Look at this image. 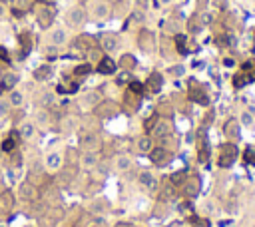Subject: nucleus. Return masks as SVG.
Returning <instances> with one entry per match:
<instances>
[{"mask_svg":"<svg viewBox=\"0 0 255 227\" xmlns=\"http://www.w3.org/2000/svg\"><path fill=\"white\" fill-rule=\"evenodd\" d=\"M199 187H201V183H199V179L197 177H189V179H183V193L187 195V197H195L197 193H199Z\"/></svg>","mask_w":255,"mask_h":227,"instance_id":"nucleus-9","label":"nucleus"},{"mask_svg":"<svg viewBox=\"0 0 255 227\" xmlns=\"http://www.w3.org/2000/svg\"><path fill=\"white\" fill-rule=\"evenodd\" d=\"M0 60L2 62H10V54H8V50L4 46H0Z\"/></svg>","mask_w":255,"mask_h":227,"instance_id":"nucleus-37","label":"nucleus"},{"mask_svg":"<svg viewBox=\"0 0 255 227\" xmlns=\"http://www.w3.org/2000/svg\"><path fill=\"white\" fill-rule=\"evenodd\" d=\"M60 167H62V155L58 151L48 153V157H46V169L48 171H58Z\"/></svg>","mask_w":255,"mask_h":227,"instance_id":"nucleus-15","label":"nucleus"},{"mask_svg":"<svg viewBox=\"0 0 255 227\" xmlns=\"http://www.w3.org/2000/svg\"><path fill=\"white\" fill-rule=\"evenodd\" d=\"M98 44H100V48H102L104 52H114V50H118V46H120L116 34H102Z\"/></svg>","mask_w":255,"mask_h":227,"instance_id":"nucleus-6","label":"nucleus"},{"mask_svg":"<svg viewBox=\"0 0 255 227\" xmlns=\"http://www.w3.org/2000/svg\"><path fill=\"white\" fill-rule=\"evenodd\" d=\"M0 187H2V175H0Z\"/></svg>","mask_w":255,"mask_h":227,"instance_id":"nucleus-45","label":"nucleus"},{"mask_svg":"<svg viewBox=\"0 0 255 227\" xmlns=\"http://www.w3.org/2000/svg\"><path fill=\"white\" fill-rule=\"evenodd\" d=\"M137 183H139L143 189H147V191L157 189V177H155L151 171H141V173L137 175Z\"/></svg>","mask_w":255,"mask_h":227,"instance_id":"nucleus-5","label":"nucleus"},{"mask_svg":"<svg viewBox=\"0 0 255 227\" xmlns=\"http://www.w3.org/2000/svg\"><path fill=\"white\" fill-rule=\"evenodd\" d=\"M137 42H139V48H141L143 52H151L153 46H155V36H153L149 30H141Z\"/></svg>","mask_w":255,"mask_h":227,"instance_id":"nucleus-7","label":"nucleus"},{"mask_svg":"<svg viewBox=\"0 0 255 227\" xmlns=\"http://www.w3.org/2000/svg\"><path fill=\"white\" fill-rule=\"evenodd\" d=\"M48 40H50L52 46H62V44H66V40H68L66 30H64V28H54V30L50 32Z\"/></svg>","mask_w":255,"mask_h":227,"instance_id":"nucleus-14","label":"nucleus"},{"mask_svg":"<svg viewBox=\"0 0 255 227\" xmlns=\"http://www.w3.org/2000/svg\"><path fill=\"white\" fill-rule=\"evenodd\" d=\"M128 86H129V92H131V94H135V96H141V92H143V86H141V82H137V80H131Z\"/></svg>","mask_w":255,"mask_h":227,"instance_id":"nucleus-33","label":"nucleus"},{"mask_svg":"<svg viewBox=\"0 0 255 227\" xmlns=\"http://www.w3.org/2000/svg\"><path fill=\"white\" fill-rule=\"evenodd\" d=\"M175 48L179 54L187 52V36L185 34H175Z\"/></svg>","mask_w":255,"mask_h":227,"instance_id":"nucleus-30","label":"nucleus"},{"mask_svg":"<svg viewBox=\"0 0 255 227\" xmlns=\"http://www.w3.org/2000/svg\"><path fill=\"white\" fill-rule=\"evenodd\" d=\"M120 66H124V70H128V72H129V70L135 66V58H133V56H129V54H126V56H122Z\"/></svg>","mask_w":255,"mask_h":227,"instance_id":"nucleus-31","label":"nucleus"},{"mask_svg":"<svg viewBox=\"0 0 255 227\" xmlns=\"http://www.w3.org/2000/svg\"><path fill=\"white\" fill-rule=\"evenodd\" d=\"M50 78H52V66L42 64V66H38V68L34 70V80H38V82H46V80H50Z\"/></svg>","mask_w":255,"mask_h":227,"instance_id":"nucleus-16","label":"nucleus"},{"mask_svg":"<svg viewBox=\"0 0 255 227\" xmlns=\"http://www.w3.org/2000/svg\"><path fill=\"white\" fill-rule=\"evenodd\" d=\"M235 157H237V147H235V143H225V145H221V149H219L217 163H219V167H229V165L235 161Z\"/></svg>","mask_w":255,"mask_h":227,"instance_id":"nucleus-1","label":"nucleus"},{"mask_svg":"<svg viewBox=\"0 0 255 227\" xmlns=\"http://www.w3.org/2000/svg\"><path fill=\"white\" fill-rule=\"evenodd\" d=\"M157 2H159V4H169L171 0H157Z\"/></svg>","mask_w":255,"mask_h":227,"instance_id":"nucleus-44","label":"nucleus"},{"mask_svg":"<svg viewBox=\"0 0 255 227\" xmlns=\"http://www.w3.org/2000/svg\"><path fill=\"white\" fill-rule=\"evenodd\" d=\"M92 64L90 62H84V64H78L76 68H74V76L76 78H84V76H90L92 74Z\"/></svg>","mask_w":255,"mask_h":227,"instance_id":"nucleus-24","label":"nucleus"},{"mask_svg":"<svg viewBox=\"0 0 255 227\" xmlns=\"http://www.w3.org/2000/svg\"><path fill=\"white\" fill-rule=\"evenodd\" d=\"M129 82H131V76H129V72H128V70L120 72V74H118V78H116V84H120V86H126V84H129Z\"/></svg>","mask_w":255,"mask_h":227,"instance_id":"nucleus-32","label":"nucleus"},{"mask_svg":"<svg viewBox=\"0 0 255 227\" xmlns=\"http://www.w3.org/2000/svg\"><path fill=\"white\" fill-rule=\"evenodd\" d=\"M84 22H86V10L82 6H72L66 12V24L70 28H80Z\"/></svg>","mask_w":255,"mask_h":227,"instance_id":"nucleus-2","label":"nucleus"},{"mask_svg":"<svg viewBox=\"0 0 255 227\" xmlns=\"http://www.w3.org/2000/svg\"><path fill=\"white\" fill-rule=\"evenodd\" d=\"M149 4V0H137V10H145Z\"/></svg>","mask_w":255,"mask_h":227,"instance_id":"nucleus-39","label":"nucleus"},{"mask_svg":"<svg viewBox=\"0 0 255 227\" xmlns=\"http://www.w3.org/2000/svg\"><path fill=\"white\" fill-rule=\"evenodd\" d=\"M82 145H84L86 149L96 151V149L100 147V135H98V133H94V131L84 133V135H82Z\"/></svg>","mask_w":255,"mask_h":227,"instance_id":"nucleus-11","label":"nucleus"},{"mask_svg":"<svg viewBox=\"0 0 255 227\" xmlns=\"http://www.w3.org/2000/svg\"><path fill=\"white\" fill-rule=\"evenodd\" d=\"M233 84H235V88H241V86H243V76L237 74V76L233 78Z\"/></svg>","mask_w":255,"mask_h":227,"instance_id":"nucleus-38","label":"nucleus"},{"mask_svg":"<svg viewBox=\"0 0 255 227\" xmlns=\"http://www.w3.org/2000/svg\"><path fill=\"white\" fill-rule=\"evenodd\" d=\"M36 22L40 28H50L52 22H54V10L50 8V4H42L38 10H36Z\"/></svg>","mask_w":255,"mask_h":227,"instance_id":"nucleus-3","label":"nucleus"},{"mask_svg":"<svg viewBox=\"0 0 255 227\" xmlns=\"http://www.w3.org/2000/svg\"><path fill=\"white\" fill-rule=\"evenodd\" d=\"M241 121H243V125H251V123H253V115H251L249 112H245V114L241 115Z\"/></svg>","mask_w":255,"mask_h":227,"instance_id":"nucleus-36","label":"nucleus"},{"mask_svg":"<svg viewBox=\"0 0 255 227\" xmlns=\"http://www.w3.org/2000/svg\"><path fill=\"white\" fill-rule=\"evenodd\" d=\"M169 133H171L169 123H167V121H157V123L153 125L151 137H153V139H165V137H169Z\"/></svg>","mask_w":255,"mask_h":227,"instance_id":"nucleus-10","label":"nucleus"},{"mask_svg":"<svg viewBox=\"0 0 255 227\" xmlns=\"http://www.w3.org/2000/svg\"><path fill=\"white\" fill-rule=\"evenodd\" d=\"M110 14H112V8H110L108 2H104V0L96 2V6H94V16H96L98 20H106V18H110Z\"/></svg>","mask_w":255,"mask_h":227,"instance_id":"nucleus-13","label":"nucleus"},{"mask_svg":"<svg viewBox=\"0 0 255 227\" xmlns=\"http://www.w3.org/2000/svg\"><path fill=\"white\" fill-rule=\"evenodd\" d=\"M74 44H76L78 48H82V50H86V52H88V50H92V48H94V38H92V36H80Z\"/></svg>","mask_w":255,"mask_h":227,"instance_id":"nucleus-27","label":"nucleus"},{"mask_svg":"<svg viewBox=\"0 0 255 227\" xmlns=\"http://www.w3.org/2000/svg\"><path fill=\"white\" fill-rule=\"evenodd\" d=\"M20 165H22V153H20L18 149L10 151V153H8V167H12V169H18Z\"/></svg>","mask_w":255,"mask_h":227,"instance_id":"nucleus-25","label":"nucleus"},{"mask_svg":"<svg viewBox=\"0 0 255 227\" xmlns=\"http://www.w3.org/2000/svg\"><path fill=\"white\" fill-rule=\"evenodd\" d=\"M34 131H36V129H34V123H30V121H24V123L20 125V129H18L20 137H22V139H26V141L34 137Z\"/></svg>","mask_w":255,"mask_h":227,"instance_id":"nucleus-22","label":"nucleus"},{"mask_svg":"<svg viewBox=\"0 0 255 227\" xmlns=\"http://www.w3.org/2000/svg\"><path fill=\"white\" fill-rule=\"evenodd\" d=\"M135 147H137L139 153H147V151L153 147V145H151V137H149V135H139Z\"/></svg>","mask_w":255,"mask_h":227,"instance_id":"nucleus-23","label":"nucleus"},{"mask_svg":"<svg viewBox=\"0 0 255 227\" xmlns=\"http://www.w3.org/2000/svg\"><path fill=\"white\" fill-rule=\"evenodd\" d=\"M40 4H52V0H38Z\"/></svg>","mask_w":255,"mask_h":227,"instance_id":"nucleus-43","label":"nucleus"},{"mask_svg":"<svg viewBox=\"0 0 255 227\" xmlns=\"http://www.w3.org/2000/svg\"><path fill=\"white\" fill-rule=\"evenodd\" d=\"M167 28H169L171 32H177V22H173V20H171V22L167 24Z\"/></svg>","mask_w":255,"mask_h":227,"instance_id":"nucleus-41","label":"nucleus"},{"mask_svg":"<svg viewBox=\"0 0 255 227\" xmlns=\"http://www.w3.org/2000/svg\"><path fill=\"white\" fill-rule=\"evenodd\" d=\"M147 157H149V161H151V163L161 165V161L167 157V151H165V147L157 145V147H151V149L147 151Z\"/></svg>","mask_w":255,"mask_h":227,"instance_id":"nucleus-12","label":"nucleus"},{"mask_svg":"<svg viewBox=\"0 0 255 227\" xmlns=\"http://www.w3.org/2000/svg\"><path fill=\"white\" fill-rule=\"evenodd\" d=\"M253 4H255V0H253Z\"/></svg>","mask_w":255,"mask_h":227,"instance_id":"nucleus-46","label":"nucleus"},{"mask_svg":"<svg viewBox=\"0 0 255 227\" xmlns=\"http://www.w3.org/2000/svg\"><path fill=\"white\" fill-rule=\"evenodd\" d=\"M223 129H225V135H227V137H231L233 141H235V139H239V125H237V121H235V119H229V121L225 123V127H223Z\"/></svg>","mask_w":255,"mask_h":227,"instance_id":"nucleus-19","label":"nucleus"},{"mask_svg":"<svg viewBox=\"0 0 255 227\" xmlns=\"http://www.w3.org/2000/svg\"><path fill=\"white\" fill-rule=\"evenodd\" d=\"M16 135H10V137H6L2 143H0V149L4 151V153H10V151H14L16 149Z\"/></svg>","mask_w":255,"mask_h":227,"instance_id":"nucleus-29","label":"nucleus"},{"mask_svg":"<svg viewBox=\"0 0 255 227\" xmlns=\"http://www.w3.org/2000/svg\"><path fill=\"white\" fill-rule=\"evenodd\" d=\"M12 205H14L12 191H2V193H0V211H10Z\"/></svg>","mask_w":255,"mask_h":227,"instance_id":"nucleus-18","label":"nucleus"},{"mask_svg":"<svg viewBox=\"0 0 255 227\" xmlns=\"http://www.w3.org/2000/svg\"><path fill=\"white\" fill-rule=\"evenodd\" d=\"M129 20H131V22H137V24L143 22V10H133L131 16H129Z\"/></svg>","mask_w":255,"mask_h":227,"instance_id":"nucleus-34","label":"nucleus"},{"mask_svg":"<svg viewBox=\"0 0 255 227\" xmlns=\"http://www.w3.org/2000/svg\"><path fill=\"white\" fill-rule=\"evenodd\" d=\"M4 14H6V6L0 2V18H4Z\"/></svg>","mask_w":255,"mask_h":227,"instance_id":"nucleus-42","label":"nucleus"},{"mask_svg":"<svg viewBox=\"0 0 255 227\" xmlns=\"http://www.w3.org/2000/svg\"><path fill=\"white\" fill-rule=\"evenodd\" d=\"M36 197H38L36 185L30 183V181H24V183L20 185V199H22V201H34Z\"/></svg>","mask_w":255,"mask_h":227,"instance_id":"nucleus-8","label":"nucleus"},{"mask_svg":"<svg viewBox=\"0 0 255 227\" xmlns=\"http://www.w3.org/2000/svg\"><path fill=\"white\" fill-rule=\"evenodd\" d=\"M116 169H118L120 173L131 169V157H129V155H118V157H116Z\"/></svg>","mask_w":255,"mask_h":227,"instance_id":"nucleus-21","label":"nucleus"},{"mask_svg":"<svg viewBox=\"0 0 255 227\" xmlns=\"http://www.w3.org/2000/svg\"><path fill=\"white\" fill-rule=\"evenodd\" d=\"M16 84H18V74L6 72V74L2 76V88H14Z\"/></svg>","mask_w":255,"mask_h":227,"instance_id":"nucleus-28","label":"nucleus"},{"mask_svg":"<svg viewBox=\"0 0 255 227\" xmlns=\"http://www.w3.org/2000/svg\"><path fill=\"white\" fill-rule=\"evenodd\" d=\"M223 66L233 68V66H235V60H233V58H225V60H223Z\"/></svg>","mask_w":255,"mask_h":227,"instance_id":"nucleus-40","label":"nucleus"},{"mask_svg":"<svg viewBox=\"0 0 255 227\" xmlns=\"http://www.w3.org/2000/svg\"><path fill=\"white\" fill-rule=\"evenodd\" d=\"M96 163H98V153L92 151V149H86V151L82 153V165H84V167H94Z\"/></svg>","mask_w":255,"mask_h":227,"instance_id":"nucleus-20","label":"nucleus"},{"mask_svg":"<svg viewBox=\"0 0 255 227\" xmlns=\"http://www.w3.org/2000/svg\"><path fill=\"white\" fill-rule=\"evenodd\" d=\"M102 76H112V74H116V70H118V64L110 58V56H104V58H100V62H98V68H96Z\"/></svg>","mask_w":255,"mask_h":227,"instance_id":"nucleus-4","label":"nucleus"},{"mask_svg":"<svg viewBox=\"0 0 255 227\" xmlns=\"http://www.w3.org/2000/svg\"><path fill=\"white\" fill-rule=\"evenodd\" d=\"M54 102V94H50V92H44L42 94V100H40V104L42 106H50Z\"/></svg>","mask_w":255,"mask_h":227,"instance_id":"nucleus-35","label":"nucleus"},{"mask_svg":"<svg viewBox=\"0 0 255 227\" xmlns=\"http://www.w3.org/2000/svg\"><path fill=\"white\" fill-rule=\"evenodd\" d=\"M161 76L157 74V72H153L149 78H147V88L151 90V92H159V88H161Z\"/></svg>","mask_w":255,"mask_h":227,"instance_id":"nucleus-26","label":"nucleus"},{"mask_svg":"<svg viewBox=\"0 0 255 227\" xmlns=\"http://www.w3.org/2000/svg\"><path fill=\"white\" fill-rule=\"evenodd\" d=\"M6 100H8V106H12V108H22L24 106V94L20 90H12Z\"/></svg>","mask_w":255,"mask_h":227,"instance_id":"nucleus-17","label":"nucleus"}]
</instances>
